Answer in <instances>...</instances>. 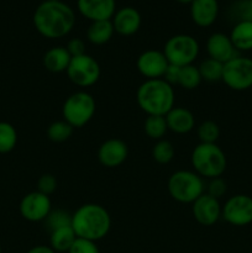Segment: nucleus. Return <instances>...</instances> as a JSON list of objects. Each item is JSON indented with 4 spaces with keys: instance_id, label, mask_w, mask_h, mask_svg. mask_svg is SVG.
Instances as JSON below:
<instances>
[{
    "instance_id": "obj_38",
    "label": "nucleus",
    "mask_w": 252,
    "mask_h": 253,
    "mask_svg": "<svg viewBox=\"0 0 252 253\" xmlns=\"http://www.w3.org/2000/svg\"><path fill=\"white\" fill-rule=\"evenodd\" d=\"M26 253H56L51 246H46V245H39L32 249H30Z\"/></svg>"
},
{
    "instance_id": "obj_17",
    "label": "nucleus",
    "mask_w": 252,
    "mask_h": 253,
    "mask_svg": "<svg viewBox=\"0 0 252 253\" xmlns=\"http://www.w3.org/2000/svg\"><path fill=\"white\" fill-rule=\"evenodd\" d=\"M115 32L121 36H131L136 34L141 26V15L138 10L132 6H124L115 11L113 20Z\"/></svg>"
},
{
    "instance_id": "obj_7",
    "label": "nucleus",
    "mask_w": 252,
    "mask_h": 253,
    "mask_svg": "<svg viewBox=\"0 0 252 253\" xmlns=\"http://www.w3.org/2000/svg\"><path fill=\"white\" fill-rule=\"evenodd\" d=\"M199 42L195 37L187 34H179L169 37L163 47V53L168 63L177 67L193 64L199 56Z\"/></svg>"
},
{
    "instance_id": "obj_14",
    "label": "nucleus",
    "mask_w": 252,
    "mask_h": 253,
    "mask_svg": "<svg viewBox=\"0 0 252 253\" xmlns=\"http://www.w3.org/2000/svg\"><path fill=\"white\" fill-rule=\"evenodd\" d=\"M128 156V147L120 138L104 141L98 150V160L104 167L116 168L123 165Z\"/></svg>"
},
{
    "instance_id": "obj_16",
    "label": "nucleus",
    "mask_w": 252,
    "mask_h": 253,
    "mask_svg": "<svg viewBox=\"0 0 252 253\" xmlns=\"http://www.w3.org/2000/svg\"><path fill=\"white\" fill-rule=\"evenodd\" d=\"M207 52L209 58L215 59L222 64L236 57V49L231 40L222 32H215L210 35L207 41Z\"/></svg>"
},
{
    "instance_id": "obj_18",
    "label": "nucleus",
    "mask_w": 252,
    "mask_h": 253,
    "mask_svg": "<svg viewBox=\"0 0 252 253\" xmlns=\"http://www.w3.org/2000/svg\"><path fill=\"white\" fill-rule=\"evenodd\" d=\"M168 130L178 135H185L195 127V116L189 109L183 106H174L165 116Z\"/></svg>"
},
{
    "instance_id": "obj_36",
    "label": "nucleus",
    "mask_w": 252,
    "mask_h": 253,
    "mask_svg": "<svg viewBox=\"0 0 252 253\" xmlns=\"http://www.w3.org/2000/svg\"><path fill=\"white\" fill-rule=\"evenodd\" d=\"M66 48L72 57H78L82 56V54H85V43H84L83 40L78 39V37L69 40Z\"/></svg>"
},
{
    "instance_id": "obj_40",
    "label": "nucleus",
    "mask_w": 252,
    "mask_h": 253,
    "mask_svg": "<svg viewBox=\"0 0 252 253\" xmlns=\"http://www.w3.org/2000/svg\"><path fill=\"white\" fill-rule=\"evenodd\" d=\"M0 253H2V251H1V246H0Z\"/></svg>"
},
{
    "instance_id": "obj_8",
    "label": "nucleus",
    "mask_w": 252,
    "mask_h": 253,
    "mask_svg": "<svg viewBox=\"0 0 252 253\" xmlns=\"http://www.w3.org/2000/svg\"><path fill=\"white\" fill-rule=\"evenodd\" d=\"M66 73L74 85L79 88H89L100 79L101 68L94 57L85 53L78 57H72Z\"/></svg>"
},
{
    "instance_id": "obj_30",
    "label": "nucleus",
    "mask_w": 252,
    "mask_h": 253,
    "mask_svg": "<svg viewBox=\"0 0 252 253\" xmlns=\"http://www.w3.org/2000/svg\"><path fill=\"white\" fill-rule=\"evenodd\" d=\"M197 135L202 143H216L220 136V127L215 121L205 120L198 126Z\"/></svg>"
},
{
    "instance_id": "obj_34",
    "label": "nucleus",
    "mask_w": 252,
    "mask_h": 253,
    "mask_svg": "<svg viewBox=\"0 0 252 253\" xmlns=\"http://www.w3.org/2000/svg\"><path fill=\"white\" fill-rule=\"evenodd\" d=\"M68 253H100V251H99V247L96 246V242L77 237Z\"/></svg>"
},
{
    "instance_id": "obj_25",
    "label": "nucleus",
    "mask_w": 252,
    "mask_h": 253,
    "mask_svg": "<svg viewBox=\"0 0 252 253\" xmlns=\"http://www.w3.org/2000/svg\"><path fill=\"white\" fill-rule=\"evenodd\" d=\"M202 76H200L199 69H198L197 66L189 64V66L180 67L177 84L182 86L183 89H187V90L197 89L202 83Z\"/></svg>"
},
{
    "instance_id": "obj_37",
    "label": "nucleus",
    "mask_w": 252,
    "mask_h": 253,
    "mask_svg": "<svg viewBox=\"0 0 252 253\" xmlns=\"http://www.w3.org/2000/svg\"><path fill=\"white\" fill-rule=\"evenodd\" d=\"M179 69H180V67L169 64L167 68V71H166L165 76H163V79H165L166 82H168L170 85H173V84H177L178 76H179Z\"/></svg>"
},
{
    "instance_id": "obj_24",
    "label": "nucleus",
    "mask_w": 252,
    "mask_h": 253,
    "mask_svg": "<svg viewBox=\"0 0 252 253\" xmlns=\"http://www.w3.org/2000/svg\"><path fill=\"white\" fill-rule=\"evenodd\" d=\"M143 130H145L146 135L152 140H162L168 131L166 118L161 115H147L145 124H143Z\"/></svg>"
},
{
    "instance_id": "obj_19",
    "label": "nucleus",
    "mask_w": 252,
    "mask_h": 253,
    "mask_svg": "<svg viewBox=\"0 0 252 253\" xmlns=\"http://www.w3.org/2000/svg\"><path fill=\"white\" fill-rule=\"evenodd\" d=\"M219 14L217 0H193L190 2V16L194 24L200 27L212 25Z\"/></svg>"
},
{
    "instance_id": "obj_5",
    "label": "nucleus",
    "mask_w": 252,
    "mask_h": 253,
    "mask_svg": "<svg viewBox=\"0 0 252 253\" xmlns=\"http://www.w3.org/2000/svg\"><path fill=\"white\" fill-rule=\"evenodd\" d=\"M168 193L175 202L193 204L205 193L204 180L194 170H177L168 179Z\"/></svg>"
},
{
    "instance_id": "obj_2",
    "label": "nucleus",
    "mask_w": 252,
    "mask_h": 253,
    "mask_svg": "<svg viewBox=\"0 0 252 253\" xmlns=\"http://www.w3.org/2000/svg\"><path fill=\"white\" fill-rule=\"evenodd\" d=\"M72 229L77 237L99 241L109 234L111 217L108 210L99 204H83L72 214Z\"/></svg>"
},
{
    "instance_id": "obj_26",
    "label": "nucleus",
    "mask_w": 252,
    "mask_h": 253,
    "mask_svg": "<svg viewBox=\"0 0 252 253\" xmlns=\"http://www.w3.org/2000/svg\"><path fill=\"white\" fill-rule=\"evenodd\" d=\"M198 69H199V73L202 76L203 81L214 83V82H219L222 79L224 64L212 58H207L202 61V63L198 66Z\"/></svg>"
},
{
    "instance_id": "obj_29",
    "label": "nucleus",
    "mask_w": 252,
    "mask_h": 253,
    "mask_svg": "<svg viewBox=\"0 0 252 253\" xmlns=\"http://www.w3.org/2000/svg\"><path fill=\"white\" fill-rule=\"evenodd\" d=\"M174 155L175 150L173 143L165 138L156 141L152 147V158L158 165H168L174 158Z\"/></svg>"
},
{
    "instance_id": "obj_27",
    "label": "nucleus",
    "mask_w": 252,
    "mask_h": 253,
    "mask_svg": "<svg viewBox=\"0 0 252 253\" xmlns=\"http://www.w3.org/2000/svg\"><path fill=\"white\" fill-rule=\"evenodd\" d=\"M17 131L6 121H0V153H9L16 147Z\"/></svg>"
},
{
    "instance_id": "obj_9",
    "label": "nucleus",
    "mask_w": 252,
    "mask_h": 253,
    "mask_svg": "<svg viewBox=\"0 0 252 253\" xmlns=\"http://www.w3.org/2000/svg\"><path fill=\"white\" fill-rule=\"evenodd\" d=\"M222 82L232 90H246L252 86V59L234 57L224 63Z\"/></svg>"
},
{
    "instance_id": "obj_12",
    "label": "nucleus",
    "mask_w": 252,
    "mask_h": 253,
    "mask_svg": "<svg viewBox=\"0 0 252 253\" xmlns=\"http://www.w3.org/2000/svg\"><path fill=\"white\" fill-rule=\"evenodd\" d=\"M168 66L169 63L163 51L158 49H147L142 52L136 61V68L146 79L163 78Z\"/></svg>"
},
{
    "instance_id": "obj_33",
    "label": "nucleus",
    "mask_w": 252,
    "mask_h": 253,
    "mask_svg": "<svg viewBox=\"0 0 252 253\" xmlns=\"http://www.w3.org/2000/svg\"><path fill=\"white\" fill-rule=\"evenodd\" d=\"M57 189V179L53 174H46L41 175L37 180V192L42 193L44 195H51L56 192Z\"/></svg>"
},
{
    "instance_id": "obj_6",
    "label": "nucleus",
    "mask_w": 252,
    "mask_h": 253,
    "mask_svg": "<svg viewBox=\"0 0 252 253\" xmlns=\"http://www.w3.org/2000/svg\"><path fill=\"white\" fill-rule=\"evenodd\" d=\"M95 110L96 103L93 95L85 90H79L64 100L62 116L73 128H81L93 119Z\"/></svg>"
},
{
    "instance_id": "obj_31",
    "label": "nucleus",
    "mask_w": 252,
    "mask_h": 253,
    "mask_svg": "<svg viewBox=\"0 0 252 253\" xmlns=\"http://www.w3.org/2000/svg\"><path fill=\"white\" fill-rule=\"evenodd\" d=\"M44 222H46V226L48 227L49 231L52 232L59 227L69 226L72 224V215L62 209L52 210L48 216L46 217Z\"/></svg>"
},
{
    "instance_id": "obj_1",
    "label": "nucleus",
    "mask_w": 252,
    "mask_h": 253,
    "mask_svg": "<svg viewBox=\"0 0 252 253\" xmlns=\"http://www.w3.org/2000/svg\"><path fill=\"white\" fill-rule=\"evenodd\" d=\"M32 21L41 36L51 40L62 39L73 30L76 14L62 0H44L35 10Z\"/></svg>"
},
{
    "instance_id": "obj_10",
    "label": "nucleus",
    "mask_w": 252,
    "mask_h": 253,
    "mask_svg": "<svg viewBox=\"0 0 252 253\" xmlns=\"http://www.w3.org/2000/svg\"><path fill=\"white\" fill-rule=\"evenodd\" d=\"M221 217L234 226H246L252 222V198L237 194L226 200L221 210Z\"/></svg>"
},
{
    "instance_id": "obj_39",
    "label": "nucleus",
    "mask_w": 252,
    "mask_h": 253,
    "mask_svg": "<svg viewBox=\"0 0 252 253\" xmlns=\"http://www.w3.org/2000/svg\"><path fill=\"white\" fill-rule=\"evenodd\" d=\"M177 1L183 2V4H190V2H192L193 0H177Z\"/></svg>"
},
{
    "instance_id": "obj_11",
    "label": "nucleus",
    "mask_w": 252,
    "mask_h": 253,
    "mask_svg": "<svg viewBox=\"0 0 252 253\" xmlns=\"http://www.w3.org/2000/svg\"><path fill=\"white\" fill-rule=\"evenodd\" d=\"M21 216L31 222L44 221L52 211V203L48 195L35 192L29 193L21 199L19 205Z\"/></svg>"
},
{
    "instance_id": "obj_28",
    "label": "nucleus",
    "mask_w": 252,
    "mask_h": 253,
    "mask_svg": "<svg viewBox=\"0 0 252 253\" xmlns=\"http://www.w3.org/2000/svg\"><path fill=\"white\" fill-rule=\"evenodd\" d=\"M74 128L67 121L58 120L52 123L47 128V137L49 141L56 143L66 142L73 135Z\"/></svg>"
},
{
    "instance_id": "obj_21",
    "label": "nucleus",
    "mask_w": 252,
    "mask_h": 253,
    "mask_svg": "<svg viewBox=\"0 0 252 253\" xmlns=\"http://www.w3.org/2000/svg\"><path fill=\"white\" fill-rule=\"evenodd\" d=\"M230 40L236 51L252 49V21H240L230 32Z\"/></svg>"
},
{
    "instance_id": "obj_20",
    "label": "nucleus",
    "mask_w": 252,
    "mask_h": 253,
    "mask_svg": "<svg viewBox=\"0 0 252 253\" xmlns=\"http://www.w3.org/2000/svg\"><path fill=\"white\" fill-rule=\"evenodd\" d=\"M72 56L64 46H54L46 51L42 58L43 67L51 73L66 72L71 63Z\"/></svg>"
},
{
    "instance_id": "obj_4",
    "label": "nucleus",
    "mask_w": 252,
    "mask_h": 253,
    "mask_svg": "<svg viewBox=\"0 0 252 253\" xmlns=\"http://www.w3.org/2000/svg\"><path fill=\"white\" fill-rule=\"evenodd\" d=\"M193 170L207 179H214L224 174L226 170L227 160L224 151L216 143L197 145L190 155Z\"/></svg>"
},
{
    "instance_id": "obj_35",
    "label": "nucleus",
    "mask_w": 252,
    "mask_h": 253,
    "mask_svg": "<svg viewBox=\"0 0 252 253\" xmlns=\"http://www.w3.org/2000/svg\"><path fill=\"white\" fill-rule=\"evenodd\" d=\"M227 185L226 182L222 179L221 177L214 178V179H209V183H208L207 187V194H209L210 197L216 198V199H220V198L224 197L226 194Z\"/></svg>"
},
{
    "instance_id": "obj_23",
    "label": "nucleus",
    "mask_w": 252,
    "mask_h": 253,
    "mask_svg": "<svg viewBox=\"0 0 252 253\" xmlns=\"http://www.w3.org/2000/svg\"><path fill=\"white\" fill-rule=\"evenodd\" d=\"M76 232L69 225V226L53 230L51 232V237H49V244H51V247L56 252H68L72 245L76 241Z\"/></svg>"
},
{
    "instance_id": "obj_22",
    "label": "nucleus",
    "mask_w": 252,
    "mask_h": 253,
    "mask_svg": "<svg viewBox=\"0 0 252 253\" xmlns=\"http://www.w3.org/2000/svg\"><path fill=\"white\" fill-rule=\"evenodd\" d=\"M114 30L111 20H101V21H91L86 30V37L90 43L101 46V44L108 43L113 37Z\"/></svg>"
},
{
    "instance_id": "obj_32",
    "label": "nucleus",
    "mask_w": 252,
    "mask_h": 253,
    "mask_svg": "<svg viewBox=\"0 0 252 253\" xmlns=\"http://www.w3.org/2000/svg\"><path fill=\"white\" fill-rule=\"evenodd\" d=\"M232 17L240 21H252V0H239L232 5Z\"/></svg>"
},
{
    "instance_id": "obj_13",
    "label": "nucleus",
    "mask_w": 252,
    "mask_h": 253,
    "mask_svg": "<svg viewBox=\"0 0 252 253\" xmlns=\"http://www.w3.org/2000/svg\"><path fill=\"white\" fill-rule=\"evenodd\" d=\"M222 207L219 199L204 193L192 204V212L195 221L203 226H212L221 217Z\"/></svg>"
},
{
    "instance_id": "obj_3",
    "label": "nucleus",
    "mask_w": 252,
    "mask_h": 253,
    "mask_svg": "<svg viewBox=\"0 0 252 253\" xmlns=\"http://www.w3.org/2000/svg\"><path fill=\"white\" fill-rule=\"evenodd\" d=\"M136 101L147 115L166 116L175 106L174 89L163 78L146 79L137 88Z\"/></svg>"
},
{
    "instance_id": "obj_15",
    "label": "nucleus",
    "mask_w": 252,
    "mask_h": 253,
    "mask_svg": "<svg viewBox=\"0 0 252 253\" xmlns=\"http://www.w3.org/2000/svg\"><path fill=\"white\" fill-rule=\"evenodd\" d=\"M79 12L90 21L111 20L116 11L115 0H77Z\"/></svg>"
}]
</instances>
